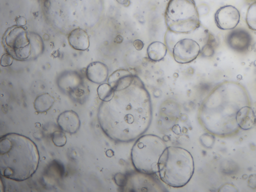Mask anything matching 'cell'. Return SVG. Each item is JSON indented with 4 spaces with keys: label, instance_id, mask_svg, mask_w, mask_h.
I'll use <instances>...</instances> for the list:
<instances>
[{
    "label": "cell",
    "instance_id": "8",
    "mask_svg": "<svg viewBox=\"0 0 256 192\" xmlns=\"http://www.w3.org/2000/svg\"><path fill=\"white\" fill-rule=\"evenodd\" d=\"M4 44L9 53L18 59H26L30 54V41L22 26L8 29L4 36Z\"/></svg>",
    "mask_w": 256,
    "mask_h": 192
},
{
    "label": "cell",
    "instance_id": "4",
    "mask_svg": "<svg viewBox=\"0 0 256 192\" xmlns=\"http://www.w3.org/2000/svg\"><path fill=\"white\" fill-rule=\"evenodd\" d=\"M158 173L165 184L174 188L185 186L194 171V162L190 153L186 149L167 147L159 160Z\"/></svg>",
    "mask_w": 256,
    "mask_h": 192
},
{
    "label": "cell",
    "instance_id": "15",
    "mask_svg": "<svg viewBox=\"0 0 256 192\" xmlns=\"http://www.w3.org/2000/svg\"><path fill=\"white\" fill-rule=\"evenodd\" d=\"M167 52V46L160 41H154L148 47L147 54L150 60L159 61L163 59Z\"/></svg>",
    "mask_w": 256,
    "mask_h": 192
},
{
    "label": "cell",
    "instance_id": "20",
    "mask_svg": "<svg viewBox=\"0 0 256 192\" xmlns=\"http://www.w3.org/2000/svg\"><path fill=\"white\" fill-rule=\"evenodd\" d=\"M13 57L10 53L3 54L0 59V65L4 67L10 66L12 63Z\"/></svg>",
    "mask_w": 256,
    "mask_h": 192
},
{
    "label": "cell",
    "instance_id": "14",
    "mask_svg": "<svg viewBox=\"0 0 256 192\" xmlns=\"http://www.w3.org/2000/svg\"><path fill=\"white\" fill-rule=\"evenodd\" d=\"M231 33L228 42L232 48L238 50H244L249 45L250 37L247 32L239 30Z\"/></svg>",
    "mask_w": 256,
    "mask_h": 192
},
{
    "label": "cell",
    "instance_id": "19",
    "mask_svg": "<svg viewBox=\"0 0 256 192\" xmlns=\"http://www.w3.org/2000/svg\"><path fill=\"white\" fill-rule=\"evenodd\" d=\"M52 141L58 147H62L66 143V137L64 133L60 131H56L52 135Z\"/></svg>",
    "mask_w": 256,
    "mask_h": 192
},
{
    "label": "cell",
    "instance_id": "12",
    "mask_svg": "<svg viewBox=\"0 0 256 192\" xmlns=\"http://www.w3.org/2000/svg\"><path fill=\"white\" fill-rule=\"evenodd\" d=\"M70 45L78 50H85L90 46L88 35L83 29L78 28L72 30L68 36Z\"/></svg>",
    "mask_w": 256,
    "mask_h": 192
},
{
    "label": "cell",
    "instance_id": "23",
    "mask_svg": "<svg viewBox=\"0 0 256 192\" xmlns=\"http://www.w3.org/2000/svg\"><path fill=\"white\" fill-rule=\"evenodd\" d=\"M118 2L121 4H124L128 1V0H116Z\"/></svg>",
    "mask_w": 256,
    "mask_h": 192
},
{
    "label": "cell",
    "instance_id": "6",
    "mask_svg": "<svg viewBox=\"0 0 256 192\" xmlns=\"http://www.w3.org/2000/svg\"><path fill=\"white\" fill-rule=\"evenodd\" d=\"M167 148L160 137L147 134L136 139L131 151V159L135 169L148 175L158 173L160 157Z\"/></svg>",
    "mask_w": 256,
    "mask_h": 192
},
{
    "label": "cell",
    "instance_id": "22",
    "mask_svg": "<svg viewBox=\"0 0 256 192\" xmlns=\"http://www.w3.org/2000/svg\"><path fill=\"white\" fill-rule=\"evenodd\" d=\"M16 25L18 26H22L26 23V20L24 17L19 16L16 19Z\"/></svg>",
    "mask_w": 256,
    "mask_h": 192
},
{
    "label": "cell",
    "instance_id": "17",
    "mask_svg": "<svg viewBox=\"0 0 256 192\" xmlns=\"http://www.w3.org/2000/svg\"><path fill=\"white\" fill-rule=\"evenodd\" d=\"M98 95L99 98L102 101L110 100L114 94V90L108 83L100 84L97 89Z\"/></svg>",
    "mask_w": 256,
    "mask_h": 192
},
{
    "label": "cell",
    "instance_id": "16",
    "mask_svg": "<svg viewBox=\"0 0 256 192\" xmlns=\"http://www.w3.org/2000/svg\"><path fill=\"white\" fill-rule=\"evenodd\" d=\"M54 102V98L48 93L42 94L36 97L34 102L35 110L43 113L49 110Z\"/></svg>",
    "mask_w": 256,
    "mask_h": 192
},
{
    "label": "cell",
    "instance_id": "13",
    "mask_svg": "<svg viewBox=\"0 0 256 192\" xmlns=\"http://www.w3.org/2000/svg\"><path fill=\"white\" fill-rule=\"evenodd\" d=\"M134 80V77L128 70L118 69L109 76L108 83L115 90L131 84Z\"/></svg>",
    "mask_w": 256,
    "mask_h": 192
},
{
    "label": "cell",
    "instance_id": "2",
    "mask_svg": "<svg viewBox=\"0 0 256 192\" xmlns=\"http://www.w3.org/2000/svg\"><path fill=\"white\" fill-rule=\"evenodd\" d=\"M250 105L246 89L234 81H225L218 85L202 104L199 119L210 133L230 136L240 129L238 122L242 110Z\"/></svg>",
    "mask_w": 256,
    "mask_h": 192
},
{
    "label": "cell",
    "instance_id": "3",
    "mask_svg": "<svg viewBox=\"0 0 256 192\" xmlns=\"http://www.w3.org/2000/svg\"><path fill=\"white\" fill-rule=\"evenodd\" d=\"M40 156L36 146L22 135L9 133L0 139V171L2 176L22 181L36 171Z\"/></svg>",
    "mask_w": 256,
    "mask_h": 192
},
{
    "label": "cell",
    "instance_id": "1",
    "mask_svg": "<svg viewBox=\"0 0 256 192\" xmlns=\"http://www.w3.org/2000/svg\"><path fill=\"white\" fill-rule=\"evenodd\" d=\"M98 117L102 129L110 139L124 142L137 139L151 123L150 95L142 83L134 79L130 84L114 90L112 97L102 102Z\"/></svg>",
    "mask_w": 256,
    "mask_h": 192
},
{
    "label": "cell",
    "instance_id": "7",
    "mask_svg": "<svg viewBox=\"0 0 256 192\" xmlns=\"http://www.w3.org/2000/svg\"><path fill=\"white\" fill-rule=\"evenodd\" d=\"M165 18L168 30L176 33L190 32L201 26L194 0H170Z\"/></svg>",
    "mask_w": 256,
    "mask_h": 192
},
{
    "label": "cell",
    "instance_id": "10",
    "mask_svg": "<svg viewBox=\"0 0 256 192\" xmlns=\"http://www.w3.org/2000/svg\"><path fill=\"white\" fill-rule=\"evenodd\" d=\"M57 122L63 131L71 134L75 133L78 131L80 123L78 115L72 110H68L62 113L58 116Z\"/></svg>",
    "mask_w": 256,
    "mask_h": 192
},
{
    "label": "cell",
    "instance_id": "21",
    "mask_svg": "<svg viewBox=\"0 0 256 192\" xmlns=\"http://www.w3.org/2000/svg\"><path fill=\"white\" fill-rule=\"evenodd\" d=\"M133 45L137 50H140L143 48L144 44L141 40L136 39L133 42Z\"/></svg>",
    "mask_w": 256,
    "mask_h": 192
},
{
    "label": "cell",
    "instance_id": "5",
    "mask_svg": "<svg viewBox=\"0 0 256 192\" xmlns=\"http://www.w3.org/2000/svg\"><path fill=\"white\" fill-rule=\"evenodd\" d=\"M209 33L202 26L188 33H176L168 30L166 35L167 48L180 63L194 60L208 45Z\"/></svg>",
    "mask_w": 256,
    "mask_h": 192
},
{
    "label": "cell",
    "instance_id": "11",
    "mask_svg": "<svg viewBox=\"0 0 256 192\" xmlns=\"http://www.w3.org/2000/svg\"><path fill=\"white\" fill-rule=\"evenodd\" d=\"M108 68L104 63L96 61L90 63L87 67L86 75L88 79L96 83H102L108 76Z\"/></svg>",
    "mask_w": 256,
    "mask_h": 192
},
{
    "label": "cell",
    "instance_id": "9",
    "mask_svg": "<svg viewBox=\"0 0 256 192\" xmlns=\"http://www.w3.org/2000/svg\"><path fill=\"white\" fill-rule=\"evenodd\" d=\"M216 26L222 30L234 28L240 22V13L238 9L231 5L220 7L215 13Z\"/></svg>",
    "mask_w": 256,
    "mask_h": 192
},
{
    "label": "cell",
    "instance_id": "18",
    "mask_svg": "<svg viewBox=\"0 0 256 192\" xmlns=\"http://www.w3.org/2000/svg\"><path fill=\"white\" fill-rule=\"evenodd\" d=\"M246 22L250 29L256 31V1L248 8L246 14Z\"/></svg>",
    "mask_w": 256,
    "mask_h": 192
}]
</instances>
